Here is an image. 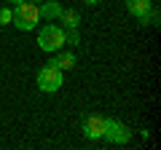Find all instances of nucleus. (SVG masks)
I'll list each match as a JSON object with an SVG mask.
<instances>
[{
  "label": "nucleus",
  "mask_w": 161,
  "mask_h": 150,
  "mask_svg": "<svg viewBox=\"0 0 161 150\" xmlns=\"http://www.w3.org/2000/svg\"><path fill=\"white\" fill-rule=\"evenodd\" d=\"M11 19H14V11L8 6H3L0 8V24H11Z\"/></svg>",
  "instance_id": "nucleus-12"
},
{
  "label": "nucleus",
  "mask_w": 161,
  "mask_h": 150,
  "mask_svg": "<svg viewBox=\"0 0 161 150\" xmlns=\"http://www.w3.org/2000/svg\"><path fill=\"white\" fill-rule=\"evenodd\" d=\"M38 8H40V19H57L62 13L59 0H43V3H38Z\"/></svg>",
  "instance_id": "nucleus-7"
},
{
  "label": "nucleus",
  "mask_w": 161,
  "mask_h": 150,
  "mask_svg": "<svg viewBox=\"0 0 161 150\" xmlns=\"http://www.w3.org/2000/svg\"><path fill=\"white\" fill-rule=\"evenodd\" d=\"M158 19H161V16H158V11H156V8H150V11L145 13L142 19H140V24H158Z\"/></svg>",
  "instance_id": "nucleus-11"
},
{
  "label": "nucleus",
  "mask_w": 161,
  "mask_h": 150,
  "mask_svg": "<svg viewBox=\"0 0 161 150\" xmlns=\"http://www.w3.org/2000/svg\"><path fill=\"white\" fill-rule=\"evenodd\" d=\"M38 46L43 51H59L64 46V29L62 27H54V24H46V27L38 32Z\"/></svg>",
  "instance_id": "nucleus-3"
},
{
  "label": "nucleus",
  "mask_w": 161,
  "mask_h": 150,
  "mask_svg": "<svg viewBox=\"0 0 161 150\" xmlns=\"http://www.w3.org/2000/svg\"><path fill=\"white\" fill-rule=\"evenodd\" d=\"M86 6H97V3H102V0H83Z\"/></svg>",
  "instance_id": "nucleus-13"
},
{
  "label": "nucleus",
  "mask_w": 161,
  "mask_h": 150,
  "mask_svg": "<svg viewBox=\"0 0 161 150\" xmlns=\"http://www.w3.org/2000/svg\"><path fill=\"white\" fill-rule=\"evenodd\" d=\"M30 3H43V0H30Z\"/></svg>",
  "instance_id": "nucleus-15"
},
{
  "label": "nucleus",
  "mask_w": 161,
  "mask_h": 150,
  "mask_svg": "<svg viewBox=\"0 0 161 150\" xmlns=\"http://www.w3.org/2000/svg\"><path fill=\"white\" fill-rule=\"evenodd\" d=\"M108 142L113 145H124L129 142V137H132V131H129L126 123H121V121H113V118H108V126H105V134H102Z\"/></svg>",
  "instance_id": "nucleus-4"
},
{
  "label": "nucleus",
  "mask_w": 161,
  "mask_h": 150,
  "mask_svg": "<svg viewBox=\"0 0 161 150\" xmlns=\"http://www.w3.org/2000/svg\"><path fill=\"white\" fill-rule=\"evenodd\" d=\"M124 3H126L129 13H134L137 19H142L145 13H148L150 8H153V3H150V0H124Z\"/></svg>",
  "instance_id": "nucleus-9"
},
{
  "label": "nucleus",
  "mask_w": 161,
  "mask_h": 150,
  "mask_svg": "<svg viewBox=\"0 0 161 150\" xmlns=\"http://www.w3.org/2000/svg\"><path fill=\"white\" fill-rule=\"evenodd\" d=\"M105 126H108V118H102V115H89L86 121H83V134H86L89 139H102Z\"/></svg>",
  "instance_id": "nucleus-5"
},
{
  "label": "nucleus",
  "mask_w": 161,
  "mask_h": 150,
  "mask_svg": "<svg viewBox=\"0 0 161 150\" xmlns=\"http://www.w3.org/2000/svg\"><path fill=\"white\" fill-rule=\"evenodd\" d=\"M62 83H64L62 70H59L54 62L43 64V67L38 70V88H40L43 94H54V91H59V88H62Z\"/></svg>",
  "instance_id": "nucleus-2"
},
{
  "label": "nucleus",
  "mask_w": 161,
  "mask_h": 150,
  "mask_svg": "<svg viewBox=\"0 0 161 150\" xmlns=\"http://www.w3.org/2000/svg\"><path fill=\"white\" fill-rule=\"evenodd\" d=\"M51 62H54V64H57V67H59V70L64 72V70H75L78 59H75V54H73V51H59L57 56L51 59Z\"/></svg>",
  "instance_id": "nucleus-8"
},
{
  "label": "nucleus",
  "mask_w": 161,
  "mask_h": 150,
  "mask_svg": "<svg viewBox=\"0 0 161 150\" xmlns=\"http://www.w3.org/2000/svg\"><path fill=\"white\" fill-rule=\"evenodd\" d=\"M64 43H70V46H80L78 29H64Z\"/></svg>",
  "instance_id": "nucleus-10"
},
{
  "label": "nucleus",
  "mask_w": 161,
  "mask_h": 150,
  "mask_svg": "<svg viewBox=\"0 0 161 150\" xmlns=\"http://www.w3.org/2000/svg\"><path fill=\"white\" fill-rule=\"evenodd\" d=\"M6 3H14V6H16V3H24V0H6Z\"/></svg>",
  "instance_id": "nucleus-14"
},
{
  "label": "nucleus",
  "mask_w": 161,
  "mask_h": 150,
  "mask_svg": "<svg viewBox=\"0 0 161 150\" xmlns=\"http://www.w3.org/2000/svg\"><path fill=\"white\" fill-rule=\"evenodd\" d=\"M57 19L64 29H78L80 27V11H75V8H62V13Z\"/></svg>",
  "instance_id": "nucleus-6"
},
{
  "label": "nucleus",
  "mask_w": 161,
  "mask_h": 150,
  "mask_svg": "<svg viewBox=\"0 0 161 150\" xmlns=\"http://www.w3.org/2000/svg\"><path fill=\"white\" fill-rule=\"evenodd\" d=\"M11 11H14L11 24H16L22 32H30V29L38 27V19H40V8H38V3H30V0H24V3H16V8H11Z\"/></svg>",
  "instance_id": "nucleus-1"
}]
</instances>
